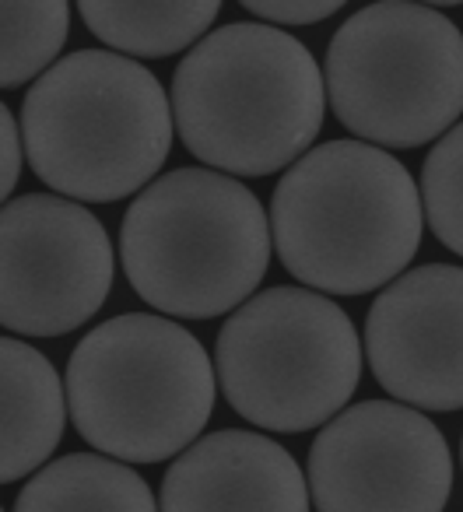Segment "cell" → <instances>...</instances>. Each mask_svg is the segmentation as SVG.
Returning <instances> with one entry per match:
<instances>
[{"instance_id": "14", "label": "cell", "mask_w": 463, "mask_h": 512, "mask_svg": "<svg viewBox=\"0 0 463 512\" xmlns=\"http://www.w3.org/2000/svg\"><path fill=\"white\" fill-rule=\"evenodd\" d=\"M15 512H158L148 481L123 460L71 453L22 488Z\"/></svg>"}, {"instance_id": "4", "label": "cell", "mask_w": 463, "mask_h": 512, "mask_svg": "<svg viewBox=\"0 0 463 512\" xmlns=\"http://www.w3.org/2000/svg\"><path fill=\"white\" fill-rule=\"evenodd\" d=\"M271 218L250 186L211 169L151 179L123 214L120 260L134 292L172 320H214L257 295Z\"/></svg>"}, {"instance_id": "19", "label": "cell", "mask_w": 463, "mask_h": 512, "mask_svg": "<svg viewBox=\"0 0 463 512\" xmlns=\"http://www.w3.org/2000/svg\"><path fill=\"white\" fill-rule=\"evenodd\" d=\"M418 4H428V8H453V4H463V0H418Z\"/></svg>"}, {"instance_id": "5", "label": "cell", "mask_w": 463, "mask_h": 512, "mask_svg": "<svg viewBox=\"0 0 463 512\" xmlns=\"http://www.w3.org/2000/svg\"><path fill=\"white\" fill-rule=\"evenodd\" d=\"M64 393L92 449L123 463H162L204 432L218 376L204 344L176 320L127 313L81 337Z\"/></svg>"}, {"instance_id": "18", "label": "cell", "mask_w": 463, "mask_h": 512, "mask_svg": "<svg viewBox=\"0 0 463 512\" xmlns=\"http://www.w3.org/2000/svg\"><path fill=\"white\" fill-rule=\"evenodd\" d=\"M22 158H25L22 127H18V120L11 116V109L0 102V207L8 204L11 190H15L18 179H22Z\"/></svg>"}, {"instance_id": "13", "label": "cell", "mask_w": 463, "mask_h": 512, "mask_svg": "<svg viewBox=\"0 0 463 512\" xmlns=\"http://www.w3.org/2000/svg\"><path fill=\"white\" fill-rule=\"evenodd\" d=\"M81 22L123 57H172L211 32L221 0H78Z\"/></svg>"}, {"instance_id": "16", "label": "cell", "mask_w": 463, "mask_h": 512, "mask_svg": "<svg viewBox=\"0 0 463 512\" xmlns=\"http://www.w3.org/2000/svg\"><path fill=\"white\" fill-rule=\"evenodd\" d=\"M418 190L432 235L463 256V123L449 127L428 151Z\"/></svg>"}, {"instance_id": "3", "label": "cell", "mask_w": 463, "mask_h": 512, "mask_svg": "<svg viewBox=\"0 0 463 512\" xmlns=\"http://www.w3.org/2000/svg\"><path fill=\"white\" fill-rule=\"evenodd\" d=\"M18 127L32 172L50 190L113 204L158 176L176 123L144 64L116 50H74L25 92Z\"/></svg>"}, {"instance_id": "12", "label": "cell", "mask_w": 463, "mask_h": 512, "mask_svg": "<svg viewBox=\"0 0 463 512\" xmlns=\"http://www.w3.org/2000/svg\"><path fill=\"white\" fill-rule=\"evenodd\" d=\"M67 393L53 362L0 337V484L36 474L64 439Z\"/></svg>"}, {"instance_id": "9", "label": "cell", "mask_w": 463, "mask_h": 512, "mask_svg": "<svg viewBox=\"0 0 463 512\" xmlns=\"http://www.w3.org/2000/svg\"><path fill=\"white\" fill-rule=\"evenodd\" d=\"M306 481L316 512H442L453 456L418 407L365 400L323 425Z\"/></svg>"}, {"instance_id": "20", "label": "cell", "mask_w": 463, "mask_h": 512, "mask_svg": "<svg viewBox=\"0 0 463 512\" xmlns=\"http://www.w3.org/2000/svg\"><path fill=\"white\" fill-rule=\"evenodd\" d=\"M0 512H4V509H0Z\"/></svg>"}, {"instance_id": "8", "label": "cell", "mask_w": 463, "mask_h": 512, "mask_svg": "<svg viewBox=\"0 0 463 512\" xmlns=\"http://www.w3.org/2000/svg\"><path fill=\"white\" fill-rule=\"evenodd\" d=\"M113 271V242L78 200L25 193L0 207V327L71 334L109 299Z\"/></svg>"}, {"instance_id": "7", "label": "cell", "mask_w": 463, "mask_h": 512, "mask_svg": "<svg viewBox=\"0 0 463 512\" xmlns=\"http://www.w3.org/2000/svg\"><path fill=\"white\" fill-rule=\"evenodd\" d=\"M214 376L250 425L309 432L355 397L362 337L323 292L267 288L228 313L214 344Z\"/></svg>"}, {"instance_id": "2", "label": "cell", "mask_w": 463, "mask_h": 512, "mask_svg": "<svg viewBox=\"0 0 463 512\" xmlns=\"http://www.w3.org/2000/svg\"><path fill=\"white\" fill-rule=\"evenodd\" d=\"M421 190L407 165L365 141H327L288 165L271 197L285 271L323 295H365L400 278L421 246Z\"/></svg>"}, {"instance_id": "1", "label": "cell", "mask_w": 463, "mask_h": 512, "mask_svg": "<svg viewBox=\"0 0 463 512\" xmlns=\"http://www.w3.org/2000/svg\"><path fill=\"white\" fill-rule=\"evenodd\" d=\"M172 123L193 158L232 176H271L316 144L327 88L316 57L264 22H232L186 50Z\"/></svg>"}, {"instance_id": "10", "label": "cell", "mask_w": 463, "mask_h": 512, "mask_svg": "<svg viewBox=\"0 0 463 512\" xmlns=\"http://www.w3.org/2000/svg\"><path fill=\"white\" fill-rule=\"evenodd\" d=\"M365 355L390 397L418 411L463 407V267L393 278L365 316Z\"/></svg>"}, {"instance_id": "17", "label": "cell", "mask_w": 463, "mask_h": 512, "mask_svg": "<svg viewBox=\"0 0 463 512\" xmlns=\"http://www.w3.org/2000/svg\"><path fill=\"white\" fill-rule=\"evenodd\" d=\"M239 4L274 25H316L337 15L348 0H239Z\"/></svg>"}, {"instance_id": "11", "label": "cell", "mask_w": 463, "mask_h": 512, "mask_svg": "<svg viewBox=\"0 0 463 512\" xmlns=\"http://www.w3.org/2000/svg\"><path fill=\"white\" fill-rule=\"evenodd\" d=\"M158 512H309V481L274 439L225 428L176 456Z\"/></svg>"}, {"instance_id": "15", "label": "cell", "mask_w": 463, "mask_h": 512, "mask_svg": "<svg viewBox=\"0 0 463 512\" xmlns=\"http://www.w3.org/2000/svg\"><path fill=\"white\" fill-rule=\"evenodd\" d=\"M71 36V0H0V88L36 81Z\"/></svg>"}, {"instance_id": "6", "label": "cell", "mask_w": 463, "mask_h": 512, "mask_svg": "<svg viewBox=\"0 0 463 512\" xmlns=\"http://www.w3.org/2000/svg\"><path fill=\"white\" fill-rule=\"evenodd\" d=\"M323 88L341 127L365 144L439 141L463 113V32L428 4L376 0L334 32Z\"/></svg>"}]
</instances>
